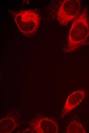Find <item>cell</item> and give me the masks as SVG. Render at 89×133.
<instances>
[{
  "mask_svg": "<svg viewBox=\"0 0 89 133\" xmlns=\"http://www.w3.org/2000/svg\"><path fill=\"white\" fill-rule=\"evenodd\" d=\"M88 8L84 7L73 20L68 34L65 52H74L86 45L89 37V18Z\"/></svg>",
  "mask_w": 89,
  "mask_h": 133,
  "instance_id": "obj_1",
  "label": "cell"
},
{
  "mask_svg": "<svg viewBox=\"0 0 89 133\" xmlns=\"http://www.w3.org/2000/svg\"><path fill=\"white\" fill-rule=\"evenodd\" d=\"M15 20L18 28L23 34H35L39 24L40 18L38 14L32 10L21 11L16 13Z\"/></svg>",
  "mask_w": 89,
  "mask_h": 133,
  "instance_id": "obj_2",
  "label": "cell"
},
{
  "mask_svg": "<svg viewBox=\"0 0 89 133\" xmlns=\"http://www.w3.org/2000/svg\"><path fill=\"white\" fill-rule=\"evenodd\" d=\"M80 0H65L60 6L57 13L60 24L66 25L79 14L81 5Z\"/></svg>",
  "mask_w": 89,
  "mask_h": 133,
  "instance_id": "obj_3",
  "label": "cell"
},
{
  "mask_svg": "<svg viewBox=\"0 0 89 133\" xmlns=\"http://www.w3.org/2000/svg\"><path fill=\"white\" fill-rule=\"evenodd\" d=\"M85 93L82 90L75 91L68 96L62 111L61 116L63 117L76 107L83 99Z\"/></svg>",
  "mask_w": 89,
  "mask_h": 133,
  "instance_id": "obj_4",
  "label": "cell"
},
{
  "mask_svg": "<svg viewBox=\"0 0 89 133\" xmlns=\"http://www.w3.org/2000/svg\"><path fill=\"white\" fill-rule=\"evenodd\" d=\"M66 130L67 133H86L81 123L75 119L69 123Z\"/></svg>",
  "mask_w": 89,
  "mask_h": 133,
  "instance_id": "obj_5",
  "label": "cell"
}]
</instances>
